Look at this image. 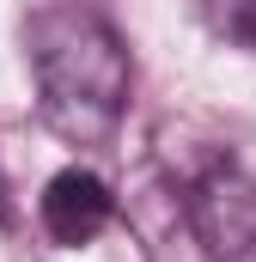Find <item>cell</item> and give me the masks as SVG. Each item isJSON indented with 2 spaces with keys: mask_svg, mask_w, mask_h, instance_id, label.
<instances>
[{
  "mask_svg": "<svg viewBox=\"0 0 256 262\" xmlns=\"http://www.w3.org/2000/svg\"><path fill=\"white\" fill-rule=\"evenodd\" d=\"M43 122L73 146H104L128 104V49L92 0H43L25 25Z\"/></svg>",
  "mask_w": 256,
  "mask_h": 262,
  "instance_id": "6da1fadb",
  "label": "cell"
},
{
  "mask_svg": "<svg viewBox=\"0 0 256 262\" xmlns=\"http://www.w3.org/2000/svg\"><path fill=\"white\" fill-rule=\"evenodd\" d=\"M189 226L207 262H256V177L232 159L189 183Z\"/></svg>",
  "mask_w": 256,
  "mask_h": 262,
  "instance_id": "7a4b0ae2",
  "label": "cell"
},
{
  "mask_svg": "<svg viewBox=\"0 0 256 262\" xmlns=\"http://www.w3.org/2000/svg\"><path fill=\"white\" fill-rule=\"evenodd\" d=\"M43 232L61 244V250H86L110 220H116V195H110V183L98 177V171H86V165H67L49 177V189H43Z\"/></svg>",
  "mask_w": 256,
  "mask_h": 262,
  "instance_id": "3957f363",
  "label": "cell"
},
{
  "mask_svg": "<svg viewBox=\"0 0 256 262\" xmlns=\"http://www.w3.org/2000/svg\"><path fill=\"white\" fill-rule=\"evenodd\" d=\"M201 12H207V25H214L226 43L256 49V0H201Z\"/></svg>",
  "mask_w": 256,
  "mask_h": 262,
  "instance_id": "277c9868",
  "label": "cell"
},
{
  "mask_svg": "<svg viewBox=\"0 0 256 262\" xmlns=\"http://www.w3.org/2000/svg\"><path fill=\"white\" fill-rule=\"evenodd\" d=\"M0 226H12V201H6V177H0Z\"/></svg>",
  "mask_w": 256,
  "mask_h": 262,
  "instance_id": "5b68a950",
  "label": "cell"
}]
</instances>
